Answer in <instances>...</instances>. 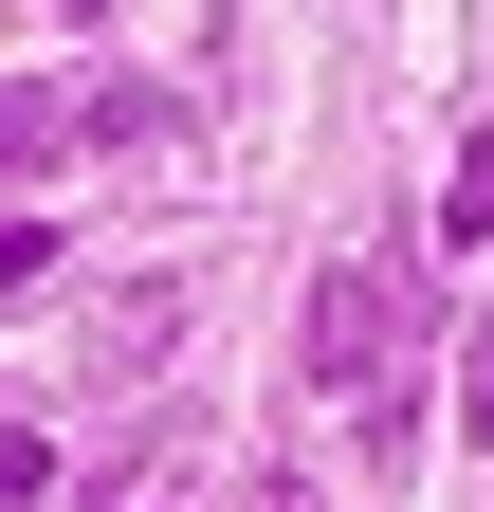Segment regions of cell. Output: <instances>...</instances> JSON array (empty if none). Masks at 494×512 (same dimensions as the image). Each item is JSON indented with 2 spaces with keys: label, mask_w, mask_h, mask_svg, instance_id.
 Segmentation results:
<instances>
[{
  "label": "cell",
  "mask_w": 494,
  "mask_h": 512,
  "mask_svg": "<svg viewBox=\"0 0 494 512\" xmlns=\"http://www.w3.org/2000/svg\"><path fill=\"white\" fill-rule=\"evenodd\" d=\"M147 165V147H183V92L165 74H92V92H55V74H19V165Z\"/></svg>",
  "instance_id": "cell-1"
},
{
  "label": "cell",
  "mask_w": 494,
  "mask_h": 512,
  "mask_svg": "<svg viewBox=\"0 0 494 512\" xmlns=\"http://www.w3.org/2000/svg\"><path fill=\"white\" fill-rule=\"evenodd\" d=\"M403 366H421V293L385 275V256H330L312 275V384L366 403V384H403Z\"/></svg>",
  "instance_id": "cell-2"
},
{
  "label": "cell",
  "mask_w": 494,
  "mask_h": 512,
  "mask_svg": "<svg viewBox=\"0 0 494 512\" xmlns=\"http://www.w3.org/2000/svg\"><path fill=\"white\" fill-rule=\"evenodd\" d=\"M183 439H202L183 403H147V421H110V458H92V512H147V476L183 458Z\"/></svg>",
  "instance_id": "cell-3"
},
{
  "label": "cell",
  "mask_w": 494,
  "mask_h": 512,
  "mask_svg": "<svg viewBox=\"0 0 494 512\" xmlns=\"http://www.w3.org/2000/svg\"><path fill=\"white\" fill-rule=\"evenodd\" d=\"M165 348H183V275H129L92 311V366H165Z\"/></svg>",
  "instance_id": "cell-4"
},
{
  "label": "cell",
  "mask_w": 494,
  "mask_h": 512,
  "mask_svg": "<svg viewBox=\"0 0 494 512\" xmlns=\"http://www.w3.org/2000/svg\"><path fill=\"white\" fill-rule=\"evenodd\" d=\"M458 439H494V293L458 311Z\"/></svg>",
  "instance_id": "cell-5"
},
{
  "label": "cell",
  "mask_w": 494,
  "mask_h": 512,
  "mask_svg": "<svg viewBox=\"0 0 494 512\" xmlns=\"http://www.w3.org/2000/svg\"><path fill=\"white\" fill-rule=\"evenodd\" d=\"M440 238H494V147H458V183H440Z\"/></svg>",
  "instance_id": "cell-6"
},
{
  "label": "cell",
  "mask_w": 494,
  "mask_h": 512,
  "mask_svg": "<svg viewBox=\"0 0 494 512\" xmlns=\"http://www.w3.org/2000/svg\"><path fill=\"white\" fill-rule=\"evenodd\" d=\"M238 512H312V476H257V494H238Z\"/></svg>",
  "instance_id": "cell-7"
},
{
  "label": "cell",
  "mask_w": 494,
  "mask_h": 512,
  "mask_svg": "<svg viewBox=\"0 0 494 512\" xmlns=\"http://www.w3.org/2000/svg\"><path fill=\"white\" fill-rule=\"evenodd\" d=\"M37 19H74V37H92V19H110V0H37Z\"/></svg>",
  "instance_id": "cell-8"
}]
</instances>
